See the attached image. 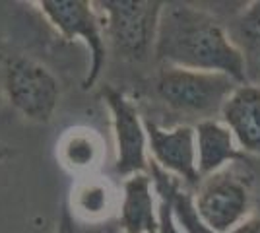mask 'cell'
<instances>
[{
  "mask_svg": "<svg viewBox=\"0 0 260 233\" xmlns=\"http://www.w3.org/2000/svg\"><path fill=\"white\" fill-rule=\"evenodd\" d=\"M153 58L161 66L216 72L247 84V66L228 27L188 2H165Z\"/></svg>",
  "mask_w": 260,
  "mask_h": 233,
  "instance_id": "cell-1",
  "label": "cell"
},
{
  "mask_svg": "<svg viewBox=\"0 0 260 233\" xmlns=\"http://www.w3.org/2000/svg\"><path fill=\"white\" fill-rule=\"evenodd\" d=\"M165 2L161 0H98L107 47L128 62H146L153 56L157 27Z\"/></svg>",
  "mask_w": 260,
  "mask_h": 233,
  "instance_id": "cell-2",
  "label": "cell"
},
{
  "mask_svg": "<svg viewBox=\"0 0 260 233\" xmlns=\"http://www.w3.org/2000/svg\"><path fill=\"white\" fill-rule=\"evenodd\" d=\"M235 80L216 72L188 70L177 66H159L153 89L165 107L198 121L219 115L229 93L237 88Z\"/></svg>",
  "mask_w": 260,
  "mask_h": 233,
  "instance_id": "cell-3",
  "label": "cell"
},
{
  "mask_svg": "<svg viewBox=\"0 0 260 233\" xmlns=\"http://www.w3.org/2000/svg\"><path fill=\"white\" fill-rule=\"evenodd\" d=\"M198 218L216 233H231L252 214V175L233 163L204 177L192 190Z\"/></svg>",
  "mask_w": 260,
  "mask_h": 233,
  "instance_id": "cell-4",
  "label": "cell"
},
{
  "mask_svg": "<svg viewBox=\"0 0 260 233\" xmlns=\"http://www.w3.org/2000/svg\"><path fill=\"white\" fill-rule=\"evenodd\" d=\"M2 89L12 109L35 124L53 121L60 103V84L53 70L25 55L4 60Z\"/></svg>",
  "mask_w": 260,
  "mask_h": 233,
  "instance_id": "cell-5",
  "label": "cell"
},
{
  "mask_svg": "<svg viewBox=\"0 0 260 233\" xmlns=\"http://www.w3.org/2000/svg\"><path fill=\"white\" fill-rule=\"evenodd\" d=\"M60 37L80 41L87 49V70L82 88L91 89L99 82L107 62L105 27L91 0H37L33 2Z\"/></svg>",
  "mask_w": 260,
  "mask_h": 233,
  "instance_id": "cell-6",
  "label": "cell"
},
{
  "mask_svg": "<svg viewBox=\"0 0 260 233\" xmlns=\"http://www.w3.org/2000/svg\"><path fill=\"white\" fill-rule=\"evenodd\" d=\"M101 99L111 119L115 140V171L122 177L146 173L150 169L148 134L138 105L122 89L109 84L101 88Z\"/></svg>",
  "mask_w": 260,
  "mask_h": 233,
  "instance_id": "cell-7",
  "label": "cell"
},
{
  "mask_svg": "<svg viewBox=\"0 0 260 233\" xmlns=\"http://www.w3.org/2000/svg\"><path fill=\"white\" fill-rule=\"evenodd\" d=\"M148 134L150 163L167 175L181 181L186 189L194 190L202 181L196 165V134L192 124L161 126L144 117Z\"/></svg>",
  "mask_w": 260,
  "mask_h": 233,
  "instance_id": "cell-8",
  "label": "cell"
},
{
  "mask_svg": "<svg viewBox=\"0 0 260 233\" xmlns=\"http://www.w3.org/2000/svg\"><path fill=\"white\" fill-rule=\"evenodd\" d=\"M219 117L233 134L239 150L247 157H260V84H239L229 93Z\"/></svg>",
  "mask_w": 260,
  "mask_h": 233,
  "instance_id": "cell-9",
  "label": "cell"
},
{
  "mask_svg": "<svg viewBox=\"0 0 260 233\" xmlns=\"http://www.w3.org/2000/svg\"><path fill=\"white\" fill-rule=\"evenodd\" d=\"M117 212L120 233H157L159 196L150 171L124 177Z\"/></svg>",
  "mask_w": 260,
  "mask_h": 233,
  "instance_id": "cell-10",
  "label": "cell"
},
{
  "mask_svg": "<svg viewBox=\"0 0 260 233\" xmlns=\"http://www.w3.org/2000/svg\"><path fill=\"white\" fill-rule=\"evenodd\" d=\"M196 165L204 179L233 163H249V157L239 150L229 128L217 119H206L194 124Z\"/></svg>",
  "mask_w": 260,
  "mask_h": 233,
  "instance_id": "cell-11",
  "label": "cell"
},
{
  "mask_svg": "<svg viewBox=\"0 0 260 233\" xmlns=\"http://www.w3.org/2000/svg\"><path fill=\"white\" fill-rule=\"evenodd\" d=\"M56 159L70 173L93 175L105 159V140L93 126H68L56 140Z\"/></svg>",
  "mask_w": 260,
  "mask_h": 233,
  "instance_id": "cell-12",
  "label": "cell"
},
{
  "mask_svg": "<svg viewBox=\"0 0 260 233\" xmlns=\"http://www.w3.org/2000/svg\"><path fill=\"white\" fill-rule=\"evenodd\" d=\"M119 198L115 187L107 179L87 175L78 179L72 187L66 208L80 222L101 225L115 214V210H119Z\"/></svg>",
  "mask_w": 260,
  "mask_h": 233,
  "instance_id": "cell-13",
  "label": "cell"
},
{
  "mask_svg": "<svg viewBox=\"0 0 260 233\" xmlns=\"http://www.w3.org/2000/svg\"><path fill=\"white\" fill-rule=\"evenodd\" d=\"M148 171H150V175L153 179L157 194H161V196L169 200V204L173 208L175 220H177V223L181 225V229L184 233H216L198 218L194 204H192V190L186 189L181 181L167 175L165 171H161L153 163H150Z\"/></svg>",
  "mask_w": 260,
  "mask_h": 233,
  "instance_id": "cell-14",
  "label": "cell"
},
{
  "mask_svg": "<svg viewBox=\"0 0 260 233\" xmlns=\"http://www.w3.org/2000/svg\"><path fill=\"white\" fill-rule=\"evenodd\" d=\"M241 55L245 58L249 82L260 78V0L249 2L233 22V31H229Z\"/></svg>",
  "mask_w": 260,
  "mask_h": 233,
  "instance_id": "cell-15",
  "label": "cell"
},
{
  "mask_svg": "<svg viewBox=\"0 0 260 233\" xmlns=\"http://www.w3.org/2000/svg\"><path fill=\"white\" fill-rule=\"evenodd\" d=\"M54 233H105V227H99V225H89L76 220L68 208H62L58 220H56V227Z\"/></svg>",
  "mask_w": 260,
  "mask_h": 233,
  "instance_id": "cell-16",
  "label": "cell"
},
{
  "mask_svg": "<svg viewBox=\"0 0 260 233\" xmlns=\"http://www.w3.org/2000/svg\"><path fill=\"white\" fill-rule=\"evenodd\" d=\"M157 192V190H155ZM159 196V225H157V233H184L181 229V225L175 220L173 208L169 204V200L157 194Z\"/></svg>",
  "mask_w": 260,
  "mask_h": 233,
  "instance_id": "cell-17",
  "label": "cell"
},
{
  "mask_svg": "<svg viewBox=\"0 0 260 233\" xmlns=\"http://www.w3.org/2000/svg\"><path fill=\"white\" fill-rule=\"evenodd\" d=\"M105 233H120V231H119V227H107Z\"/></svg>",
  "mask_w": 260,
  "mask_h": 233,
  "instance_id": "cell-18",
  "label": "cell"
},
{
  "mask_svg": "<svg viewBox=\"0 0 260 233\" xmlns=\"http://www.w3.org/2000/svg\"><path fill=\"white\" fill-rule=\"evenodd\" d=\"M4 152H6V150H4V148H2V146H0V155L4 154Z\"/></svg>",
  "mask_w": 260,
  "mask_h": 233,
  "instance_id": "cell-19",
  "label": "cell"
}]
</instances>
